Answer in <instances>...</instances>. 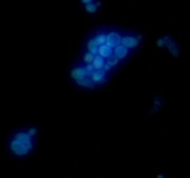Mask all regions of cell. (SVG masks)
I'll return each instance as SVG.
<instances>
[{
	"label": "cell",
	"mask_w": 190,
	"mask_h": 178,
	"mask_svg": "<svg viewBox=\"0 0 190 178\" xmlns=\"http://www.w3.org/2000/svg\"><path fill=\"white\" fill-rule=\"evenodd\" d=\"M163 41H164V46H167V49L169 50V52L171 53L174 57H178V54H180V50H178L176 43L172 40L171 37L165 36L163 38Z\"/></svg>",
	"instance_id": "cell-3"
},
{
	"label": "cell",
	"mask_w": 190,
	"mask_h": 178,
	"mask_svg": "<svg viewBox=\"0 0 190 178\" xmlns=\"http://www.w3.org/2000/svg\"><path fill=\"white\" fill-rule=\"evenodd\" d=\"M99 5H100V2H99V1H97V2H95V3L86 4V5H85V9H86V11L88 13H90V14H93V13H96V11H97V7Z\"/></svg>",
	"instance_id": "cell-4"
},
{
	"label": "cell",
	"mask_w": 190,
	"mask_h": 178,
	"mask_svg": "<svg viewBox=\"0 0 190 178\" xmlns=\"http://www.w3.org/2000/svg\"><path fill=\"white\" fill-rule=\"evenodd\" d=\"M39 139V130L34 126L19 128L10 135L8 150L16 159H25L36 151Z\"/></svg>",
	"instance_id": "cell-2"
},
{
	"label": "cell",
	"mask_w": 190,
	"mask_h": 178,
	"mask_svg": "<svg viewBox=\"0 0 190 178\" xmlns=\"http://www.w3.org/2000/svg\"><path fill=\"white\" fill-rule=\"evenodd\" d=\"M141 35H123L117 31L100 32L90 38L80 60L69 72L71 82L83 91L99 90L110 82L132 50L139 46Z\"/></svg>",
	"instance_id": "cell-1"
},
{
	"label": "cell",
	"mask_w": 190,
	"mask_h": 178,
	"mask_svg": "<svg viewBox=\"0 0 190 178\" xmlns=\"http://www.w3.org/2000/svg\"><path fill=\"white\" fill-rule=\"evenodd\" d=\"M93 0H81V2L86 5V4H90V3H94V2H92Z\"/></svg>",
	"instance_id": "cell-5"
},
{
	"label": "cell",
	"mask_w": 190,
	"mask_h": 178,
	"mask_svg": "<svg viewBox=\"0 0 190 178\" xmlns=\"http://www.w3.org/2000/svg\"><path fill=\"white\" fill-rule=\"evenodd\" d=\"M157 178H167V177H166V176L164 175V174H159V175L157 176Z\"/></svg>",
	"instance_id": "cell-6"
}]
</instances>
